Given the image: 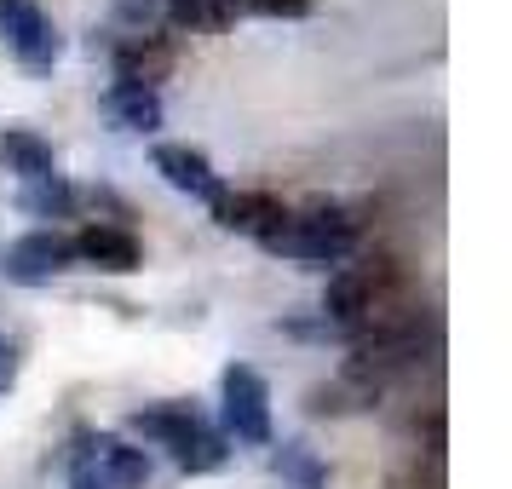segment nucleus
<instances>
[{"label":"nucleus","instance_id":"9b49d317","mask_svg":"<svg viewBox=\"0 0 512 489\" xmlns=\"http://www.w3.org/2000/svg\"><path fill=\"white\" fill-rule=\"evenodd\" d=\"M104 116L121 133H156L162 127V93L156 87H133V81H110L104 87Z\"/></svg>","mask_w":512,"mask_h":489},{"label":"nucleus","instance_id":"423d86ee","mask_svg":"<svg viewBox=\"0 0 512 489\" xmlns=\"http://www.w3.org/2000/svg\"><path fill=\"white\" fill-rule=\"evenodd\" d=\"M116 81H133V87H162L173 64H179V47H173V35L162 29H133V35H121L116 47Z\"/></svg>","mask_w":512,"mask_h":489},{"label":"nucleus","instance_id":"9d476101","mask_svg":"<svg viewBox=\"0 0 512 489\" xmlns=\"http://www.w3.org/2000/svg\"><path fill=\"white\" fill-rule=\"evenodd\" d=\"M93 466L98 478H104V489H144L150 484V449H139V443L127 438H93Z\"/></svg>","mask_w":512,"mask_h":489},{"label":"nucleus","instance_id":"20e7f679","mask_svg":"<svg viewBox=\"0 0 512 489\" xmlns=\"http://www.w3.org/2000/svg\"><path fill=\"white\" fill-rule=\"evenodd\" d=\"M70 265H75L70 236L58 231V225H35V231H24V236L6 242V254H0V277L18 282V288H41V282H58Z\"/></svg>","mask_w":512,"mask_h":489},{"label":"nucleus","instance_id":"7ed1b4c3","mask_svg":"<svg viewBox=\"0 0 512 489\" xmlns=\"http://www.w3.org/2000/svg\"><path fill=\"white\" fill-rule=\"evenodd\" d=\"M0 41L29 75H47L64 58V35L41 12V0H0Z\"/></svg>","mask_w":512,"mask_h":489},{"label":"nucleus","instance_id":"f03ea898","mask_svg":"<svg viewBox=\"0 0 512 489\" xmlns=\"http://www.w3.org/2000/svg\"><path fill=\"white\" fill-rule=\"evenodd\" d=\"M219 432L231 443H271V386L254 363H231L219 374Z\"/></svg>","mask_w":512,"mask_h":489},{"label":"nucleus","instance_id":"f8f14e48","mask_svg":"<svg viewBox=\"0 0 512 489\" xmlns=\"http://www.w3.org/2000/svg\"><path fill=\"white\" fill-rule=\"evenodd\" d=\"M0 162H6V173H18V179H47V173H58V156H52V144L41 139V133H29V127H6L0 133Z\"/></svg>","mask_w":512,"mask_h":489},{"label":"nucleus","instance_id":"4468645a","mask_svg":"<svg viewBox=\"0 0 512 489\" xmlns=\"http://www.w3.org/2000/svg\"><path fill=\"white\" fill-rule=\"evenodd\" d=\"M271 472L282 478V489H328V466L317 461V449L300 443V438H288L277 455H271Z\"/></svg>","mask_w":512,"mask_h":489},{"label":"nucleus","instance_id":"aec40b11","mask_svg":"<svg viewBox=\"0 0 512 489\" xmlns=\"http://www.w3.org/2000/svg\"><path fill=\"white\" fill-rule=\"evenodd\" d=\"M12 380H18V346L0 334V397L12 392Z\"/></svg>","mask_w":512,"mask_h":489},{"label":"nucleus","instance_id":"6e6552de","mask_svg":"<svg viewBox=\"0 0 512 489\" xmlns=\"http://www.w3.org/2000/svg\"><path fill=\"white\" fill-rule=\"evenodd\" d=\"M282 213L288 208H282V196H271V190H231L225 185V196L213 202V225H219V231H236V236H254L259 242Z\"/></svg>","mask_w":512,"mask_h":489},{"label":"nucleus","instance_id":"ddd939ff","mask_svg":"<svg viewBox=\"0 0 512 489\" xmlns=\"http://www.w3.org/2000/svg\"><path fill=\"white\" fill-rule=\"evenodd\" d=\"M18 208H24L29 219H75V208H81V190H75L64 173H47V179H29V185H18Z\"/></svg>","mask_w":512,"mask_h":489},{"label":"nucleus","instance_id":"6ab92c4d","mask_svg":"<svg viewBox=\"0 0 512 489\" xmlns=\"http://www.w3.org/2000/svg\"><path fill=\"white\" fill-rule=\"evenodd\" d=\"M167 0H116V18L127 29H156V18H162Z\"/></svg>","mask_w":512,"mask_h":489},{"label":"nucleus","instance_id":"2eb2a0df","mask_svg":"<svg viewBox=\"0 0 512 489\" xmlns=\"http://www.w3.org/2000/svg\"><path fill=\"white\" fill-rule=\"evenodd\" d=\"M173 461H179V472H190V478H202V472H219V466L231 461V438H225L219 426H202V432H196V438H190L179 455H173Z\"/></svg>","mask_w":512,"mask_h":489},{"label":"nucleus","instance_id":"1a4fd4ad","mask_svg":"<svg viewBox=\"0 0 512 489\" xmlns=\"http://www.w3.org/2000/svg\"><path fill=\"white\" fill-rule=\"evenodd\" d=\"M127 426H133L144 443H156V449H173V455H179V449H185V443L196 438L202 426H213V420L202 415L196 403H185V397H179V403H156V409H139V415L127 420Z\"/></svg>","mask_w":512,"mask_h":489},{"label":"nucleus","instance_id":"dca6fc26","mask_svg":"<svg viewBox=\"0 0 512 489\" xmlns=\"http://www.w3.org/2000/svg\"><path fill=\"white\" fill-rule=\"evenodd\" d=\"M162 18L173 29H231V6L225 0H167L162 6Z\"/></svg>","mask_w":512,"mask_h":489},{"label":"nucleus","instance_id":"f257e3e1","mask_svg":"<svg viewBox=\"0 0 512 489\" xmlns=\"http://www.w3.org/2000/svg\"><path fill=\"white\" fill-rule=\"evenodd\" d=\"M357 242H363V225L346 208H328V202H317L305 213H282L277 225L259 236L265 254L300 259V265H346L357 254Z\"/></svg>","mask_w":512,"mask_h":489},{"label":"nucleus","instance_id":"0eeeda50","mask_svg":"<svg viewBox=\"0 0 512 489\" xmlns=\"http://www.w3.org/2000/svg\"><path fill=\"white\" fill-rule=\"evenodd\" d=\"M150 162H156V173H162L173 190H185V196L208 202V208L225 196V179L213 173L208 150H196V144H156V150H150Z\"/></svg>","mask_w":512,"mask_h":489},{"label":"nucleus","instance_id":"a211bd4d","mask_svg":"<svg viewBox=\"0 0 512 489\" xmlns=\"http://www.w3.org/2000/svg\"><path fill=\"white\" fill-rule=\"evenodd\" d=\"M70 489H104V478H98V466H93V432H81V438H75Z\"/></svg>","mask_w":512,"mask_h":489},{"label":"nucleus","instance_id":"f3484780","mask_svg":"<svg viewBox=\"0 0 512 489\" xmlns=\"http://www.w3.org/2000/svg\"><path fill=\"white\" fill-rule=\"evenodd\" d=\"M225 6H231V24L236 18H288V24H294V18H311V12H317V0H225Z\"/></svg>","mask_w":512,"mask_h":489},{"label":"nucleus","instance_id":"39448f33","mask_svg":"<svg viewBox=\"0 0 512 489\" xmlns=\"http://www.w3.org/2000/svg\"><path fill=\"white\" fill-rule=\"evenodd\" d=\"M70 248H75L81 265H93V271H104V277H127V271L144 265L139 236L127 231V225H110V219H87V225L70 236Z\"/></svg>","mask_w":512,"mask_h":489}]
</instances>
